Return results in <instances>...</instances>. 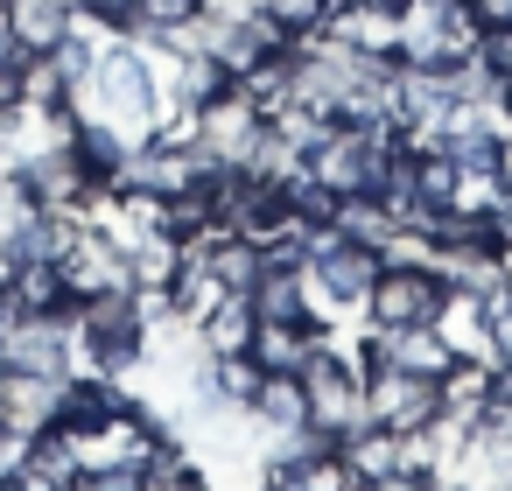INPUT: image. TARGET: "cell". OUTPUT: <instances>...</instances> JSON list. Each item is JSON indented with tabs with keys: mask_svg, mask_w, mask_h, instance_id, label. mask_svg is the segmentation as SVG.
Masks as SVG:
<instances>
[{
	"mask_svg": "<svg viewBox=\"0 0 512 491\" xmlns=\"http://www.w3.org/2000/svg\"><path fill=\"white\" fill-rule=\"evenodd\" d=\"M435 330H442V344H449L456 358L491 365V337H484V295L449 288V295H442V309H435ZM491 372H498V365H491Z\"/></svg>",
	"mask_w": 512,
	"mask_h": 491,
	"instance_id": "obj_10",
	"label": "cell"
},
{
	"mask_svg": "<svg viewBox=\"0 0 512 491\" xmlns=\"http://www.w3.org/2000/svg\"><path fill=\"white\" fill-rule=\"evenodd\" d=\"M253 421H260V435H281V428H302L309 421V400H302V372H260V386H253Z\"/></svg>",
	"mask_w": 512,
	"mask_h": 491,
	"instance_id": "obj_12",
	"label": "cell"
},
{
	"mask_svg": "<svg viewBox=\"0 0 512 491\" xmlns=\"http://www.w3.org/2000/svg\"><path fill=\"white\" fill-rule=\"evenodd\" d=\"M470 15H477V29H505L512 22V0H470Z\"/></svg>",
	"mask_w": 512,
	"mask_h": 491,
	"instance_id": "obj_21",
	"label": "cell"
},
{
	"mask_svg": "<svg viewBox=\"0 0 512 491\" xmlns=\"http://www.w3.org/2000/svg\"><path fill=\"white\" fill-rule=\"evenodd\" d=\"M0 491H8V484H0Z\"/></svg>",
	"mask_w": 512,
	"mask_h": 491,
	"instance_id": "obj_28",
	"label": "cell"
},
{
	"mask_svg": "<svg viewBox=\"0 0 512 491\" xmlns=\"http://www.w3.org/2000/svg\"><path fill=\"white\" fill-rule=\"evenodd\" d=\"M470 64L505 92V85H512V22H505V29H484V36H477V50H470Z\"/></svg>",
	"mask_w": 512,
	"mask_h": 491,
	"instance_id": "obj_17",
	"label": "cell"
},
{
	"mask_svg": "<svg viewBox=\"0 0 512 491\" xmlns=\"http://www.w3.org/2000/svg\"><path fill=\"white\" fill-rule=\"evenodd\" d=\"M442 295H449V281H442L435 260L379 267V281H372V295H365V323H379V330H393V323H435Z\"/></svg>",
	"mask_w": 512,
	"mask_h": 491,
	"instance_id": "obj_4",
	"label": "cell"
},
{
	"mask_svg": "<svg viewBox=\"0 0 512 491\" xmlns=\"http://www.w3.org/2000/svg\"><path fill=\"white\" fill-rule=\"evenodd\" d=\"M344 491H372V484H344Z\"/></svg>",
	"mask_w": 512,
	"mask_h": 491,
	"instance_id": "obj_26",
	"label": "cell"
},
{
	"mask_svg": "<svg viewBox=\"0 0 512 491\" xmlns=\"http://www.w3.org/2000/svg\"><path fill=\"white\" fill-rule=\"evenodd\" d=\"M0 22H8L22 57H43L78 29V0H0Z\"/></svg>",
	"mask_w": 512,
	"mask_h": 491,
	"instance_id": "obj_7",
	"label": "cell"
},
{
	"mask_svg": "<svg viewBox=\"0 0 512 491\" xmlns=\"http://www.w3.org/2000/svg\"><path fill=\"white\" fill-rule=\"evenodd\" d=\"M316 337H323V323H260L246 351H253L260 372H302V358L316 351Z\"/></svg>",
	"mask_w": 512,
	"mask_h": 491,
	"instance_id": "obj_13",
	"label": "cell"
},
{
	"mask_svg": "<svg viewBox=\"0 0 512 491\" xmlns=\"http://www.w3.org/2000/svg\"><path fill=\"white\" fill-rule=\"evenodd\" d=\"M15 267H22V253H15V239L0 232V281H15Z\"/></svg>",
	"mask_w": 512,
	"mask_h": 491,
	"instance_id": "obj_23",
	"label": "cell"
},
{
	"mask_svg": "<svg viewBox=\"0 0 512 491\" xmlns=\"http://www.w3.org/2000/svg\"><path fill=\"white\" fill-rule=\"evenodd\" d=\"M358 8H386V15H400V8H407V0H358Z\"/></svg>",
	"mask_w": 512,
	"mask_h": 491,
	"instance_id": "obj_25",
	"label": "cell"
},
{
	"mask_svg": "<svg viewBox=\"0 0 512 491\" xmlns=\"http://www.w3.org/2000/svg\"><path fill=\"white\" fill-rule=\"evenodd\" d=\"M379 246H365V239H351V232H337V225H323V232H309V260H302V274H309V309H316V323H337V316H365V295H372V281H379Z\"/></svg>",
	"mask_w": 512,
	"mask_h": 491,
	"instance_id": "obj_2",
	"label": "cell"
},
{
	"mask_svg": "<svg viewBox=\"0 0 512 491\" xmlns=\"http://www.w3.org/2000/svg\"><path fill=\"white\" fill-rule=\"evenodd\" d=\"M0 428H8V414H0Z\"/></svg>",
	"mask_w": 512,
	"mask_h": 491,
	"instance_id": "obj_27",
	"label": "cell"
},
{
	"mask_svg": "<svg viewBox=\"0 0 512 491\" xmlns=\"http://www.w3.org/2000/svg\"><path fill=\"white\" fill-rule=\"evenodd\" d=\"M253 330H260L253 295H225V302L197 323V344H204L211 358H232V351H246V344H253Z\"/></svg>",
	"mask_w": 512,
	"mask_h": 491,
	"instance_id": "obj_14",
	"label": "cell"
},
{
	"mask_svg": "<svg viewBox=\"0 0 512 491\" xmlns=\"http://www.w3.org/2000/svg\"><path fill=\"white\" fill-rule=\"evenodd\" d=\"M71 379V372H64ZM64 379H50V372H8L0 365V414H8V428H29V435H43L50 421H57V386Z\"/></svg>",
	"mask_w": 512,
	"mask_h": 491,
	"instance_id": "obj_9",
	"label": "cell"
},
{
	"mask_svg": "<svg viewBox=\"0 0 512 491\" xmlns=\"http://www.w3.org/2000/svg\"><path fill=\"white\" fill-rule=\"evenodd\" d=\"M204 260H211V274H218L232 295H246V288L260 281V246H253V239H239V232H218V239L204 246Z\"/></svg>",
	"mask_w": 512,
	"mask_h": 491,
	"instance_id": "obj_15",
	"label": "cell"
},
{
	"mask_svg": "<svg viewBox=\"0 0 512 491\" xmlns=\"http://www.w3.org/2000/svg\"><path fill=\"white\" fill-rule=\"evenodd\" d=\"M15 323H22V302H15V288H8V281H0V337H8Z\"/></svg>",
	"mask_w": 512,
	"mask_h": 491,
	"instance_id": "obj_22",
	"label": "cell"
},
{
	"mask_svg": "<svg viewBox=\"0 0 512 491\" xmlns=\"http://www.w3.org/2000/svg\"><path fill=\"white\" fill-rule=\"evenodd\" d=\"M29 449H36V435H29V428H0V484H8V477L29 463Z\"/></svg>",
	"mask_w": 512,
	"mask_h": 491,
	"instance_id": "obj_19",
	"label": "cell"
},
{
	"mask_svg": "<svg viewBox=\"0 0 512 491\" xmlns=\"http://www.w3.org/2000/svg\"><path fill=\"white\" fill-rule=\"evenodd\" d=\"M22 71H29V57H8V64H0V106H22Z\"/></svg>",
	"mask_w": 512,
	"mask_h": 491,
	"instance_id": "obj_20",
	"label": "cell"
},
{
	"mask_svg": "<svg viewBox=\"0 0 512 491\" xmlns=\"http://www.w3.org/2000/svg\"><path fill=\"white\" fill-rule=\"evenodd\" d=\"M57 274H64V295H71V302L106 295V288H134V281H127V246H120L106 225H78L71 246L57 253Z\"/></svg>",
	"mask_w": 512,
	"mask_h": 491,
	"instance_id": "obj_5",
	"label": "cell"
},
{
	"mask_svg": "<svg viewBox=\"0 0 512 491\" xmlns=\"http://www.w3.org/2000/svg\"><path fill=\"white\" fill-rule=\"evenodd\" d=\"M155 92H162L155 50H141L127 36H99L85 85H71V106H78V120H106L127 141H148L155 134Z\"/></svg>",
	"mask_w": 512,
	"mask_h": 491,
	"instance_id": "obj_1",
	"label": "cell"
},
{
	"mask_svg": "<svg viewBox=\"0 0 512 491\" xmlns=\"http://www.w3.org/2000/svg\"><path fill=\"white\" fill-rule=\"evenodd\" d=\"M365 414L386 421V428H428L442 414V379H421V372H400V365H372L365 372Z\"/></svg>",
	"mask_w": 512,
	"mask_h": 491,
	"instance_id": "obj_6",
	"label": "cell"
},
{
	"mask_svg": "<svg viewBox=\"0 0 512 491\" xmlns=\"http://www.w3.org/2000/svg\"><path fill=\"white\" fill-rule=\"evenodd\" d=\"M337 456H344L351 484H379V477L407 470V435L386 428V421H365V428H351V435L337 442Z\"/></svg>",
	"mask_w": 512,
	"mask_h": 491,
	"instance_id": "obj_8",
	"label": "cell"
},
{
	"mask_svg": "<svg viewBox=\"0 0 512 491\" xmlns=\"http://www.w3.org/2000/svg\"><path fill=\"white\" fill-rule=\"evenodd\" d=\"M260 134H267V113H260L239 85H225L218 99L197 106V148H204L211 169H246L253 148H260Z\"/></svg>",
	"mask_w": 512,
	"mask_h": 491,
	"instance_id": "obj_3",
	"label": "cell"
},
{
	"mask_svg": "<svg viewBox=\"0 0 512 491\" xmlns=\"http://www.w3.org/2000/svg\"><path fill=\"white\" fill-rule=\"evenodd\" d=\"M8 288H15V302H22V316H43V309H64V302H71L57 260H22Z\"/></svg>",
	"mask_w": 512,
	"mask_h": 491,
	"instance_id": "obj_16",
	"label": "cell"
},
{
	"mask_svg": "<svg viewBox=\"0 0 512 491\" xmlns=\"http://www.w3.org/2000/svg\"><path fill=\"white\" fill-rule=\"evenodd\" d=\"M246 295H253L260 323H316V309H309V274H302V267H260V281H253Z\"/></svg>",
	"mask_w": 512,
	"mask_h": 491,
	"instance_id": "obj_11",
	"label": "cell"
},
{
	"mask_svg": "<svg viewBox=\"0 0 512 491\" xmlns=\"http://www.w3.org/2000/svg\"><path fill=\"white\" fill-rule=\"evenodd\" d=\"M78 15H85L99 36H120V29L141 15V0H78Z\"/></svg>",
	"mask_w": 512,
	"mask_h": 491,
	"instance_id": "obj_18",
	"label": "cell"
},
{
	"mask_svg": "<svg viewBox=\"0 0 512 491\" xmlns=\"http://www.w3.org/2000/svg\"><path fill=\"white\" fill-rule=\"evenodd\" d=\"M491 218H498V232L512 239V183H505V197H498V211H491Z\"/></svg>",
	"mask_w": 512,
	"mask_h": 491,
	"instance_id": "obj_24",
	"label": "cell"
}]
</instances>
